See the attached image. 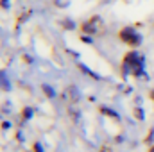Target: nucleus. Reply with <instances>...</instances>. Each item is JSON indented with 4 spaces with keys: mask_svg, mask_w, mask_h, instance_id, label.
Returning <instances> with one entry per match:
<instances>
[{
    "mask_svg": "<svg viewBox=\"0 0 154 152\" xmlns=\"http://www.w3.org/2000/svg\"><path fill=\"white\" fill-rule=\"evenodd\" d=\"M149 99H151V100L154 102V88L151 90V91H149Z\"/></svg>",
    "mask_w": 154,
    "mask_h": 152,
    "instance_id": "obj_7",
    "label": "nucleus"
},
{
    "mask_svg": "<svg viewBox=\"0 0 154 152\" xmlns=\"http://www.w3.org/2000/svg\"><path fill=\"white\" fill-rule=\"evenodd\" d=\"M147 152H154V143L151 145V147H149V150H147Z\"/></svg>",
    "mask_w": 154,
    "mask_h": 152,
    "instance_id": "obj_8",
    "label": "nucleus"
},
{
    "mask_svg": "<svg viewBox=\"0 0 154 152\" xmlns=\"http://www.w3.org/2000/svg\"><path fill=\"white\" fill-rule=\"evenodd\" d=\"M104 29H106L104 20H102L100 16H97V14L81 23V31H82L84 34H90V36H100V34L104 32Z\"/></svg>",
    "mask_w": 154,
    "mask_h": 152,
    "instance_id": "obj_2",
    "label": "nucleus"
},
{
    "mask_svg": "<svg viewBox=\"0 0 154 152\" xmlns=\"http://www.w3.org/2000/svg\"><path fill=\"white\" fill-rule=\"evenodd\" d=\"M61 100H63L66 106H74V104H77V102L81 100V93H79V90H77L74 84H68V86H65L63 91H61Z\"/></svg>",
    "mask_w": 154,
    "mask_h": 152,
    "instance_id": "obj_4",
    "label": "nucleus"
},
{
    "mask_svg": "<svg viewBox=\"0 0 154 152\" xmlns=\"http://www.w3.org/2000/svg\"><path fill=\"white\" fill-rule=\"evenodd\" d=\"M43 90H45V93H47L48 97H52V95H54V91H52L50 88H47V86H43Z\"/></svg>",
    "mask_w": 154,
    "mask_h": 152,
    "instance_id": "obj_6",
    "label": "nucleus"
},
{
    "mask_svg": "<svg viewBox=\"0 0 154 152\" xmlns=\"http://www.w3.org/2000/svg\"><path fill=\"white\" fill-rule=\"evenodd\" d=\"M118 38L122 39L125 45H129V47H138L140 41H142V36H140L133 27H124V29H120Z\"/></svg>",
    "mask_w": 154,
    "mask_h": 152,
    "instance_id": "obj_3",
    "label": "nucleus"
},
{
    "mask_svg": "<svg viewBox=\"0 0 154 152\" xmlns=\"http://www.w3.org/2000/svg\"><path fill=\"white\" fill-rule=\"evenodd\" d=\"M122 65H124V70H127L133 75H142L143 72V59L136 52H127Z\"/></svg>",
    "mask_w": 154,
    "mask_h": 152,
    "instance_id": "obj_1",
    "label": "nucleus"
},
{
    "mask_svg": "<svg viewBox=\"0 0 154 152\" xmlns=\"http://www.w3.org/2000/svg\"><path fill=\"white\" fill-rule=\"evenodd\" d=\"M99 152H113V149H111L109 145H102V147L99 149Z\"/></svg>",
    "mask_w": 154,
    "mask_h": 152,
    "instance_id": "obj_5",
    "label": "nucleus"
}]
</instances>
